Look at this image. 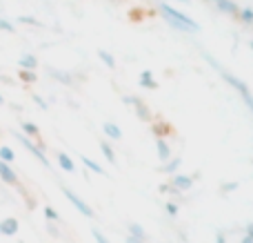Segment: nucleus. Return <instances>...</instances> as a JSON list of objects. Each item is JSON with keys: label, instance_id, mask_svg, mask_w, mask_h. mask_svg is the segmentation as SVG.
Returning <instances> with one entry per match:
<instances>
[{"label": "nucleus", "instance_id": "nucleus-33", "mask_svg": "<svg viewBox=\"0 0 253 243\" xmlns=\"http://www.w3.org/2000/svg\"><path fill=\"white\" fill-rule=\"evenodd\" d=\"M125 241L126 243H149V241H142V239H135V237H131V235H126Z\"/></svg>", "mask_w": 253, "mask_h": 243}, {"label": "nucleus", "instance_id": "nucleus-25", "mask_svg": "<svg viewBox=\"0 0 253 243\" xmlns=\"http://www.w3.org/2000/svg\"><path fill=\"white\" fill-rule=\"evenodd\" d=\"M165 210H167V214H169V217H178V214H180V205L173 203V201H167Z\"/></svg>", "mask_w": 253, "mask_h": 243}, {"label": "nucleus", "instance_id": "nucleus-11", "mask_svg": "<svg viewBox=\"0 0 253 243\" xmlns=\"http://www.w3.org/2000/svg\"><path fill=\"white\" fill-rule=\"evenodd\" d=\"M0 223H2V235L4 237H13V235H18V230H20V223H18L16 217H4Z\"/></svg>", "mask_w": 253, "mask_h": 243}, {"label": "nucleus", "instance_id": "nucleus-31", "mask_svg": "<svg viewBox=\"0 0 253 243\" xmlns=\"http://www.w3.org/2000/svg\"><path fill=\"white\" fill-rule=\"evenodd\" d=\"M131 18H133V20H142L144 11H142V9H133V11H131Z\"/></svg>", "mask_w": 253, "mask_h": 243}, {"label": "nucleus", "instance_id": "nucleus-14", "mask_svg": "<svg viewBox=\"0 0 253 243\" xmlns=\"http://www.w3.org/2000/svg\"><path fill=\"white\" fill-rule=\"evenodd\" d=\"M20 129H22V134L25 136H29V138H40V127L36 123H31V121H22L20 123Z\"/></svg>", "mask_w": 253, "mask_h": 243}, {"label": "nucleus", "instance_id": "nucleus-32", "mask_svg": "<svg viewBox=\"0 0 253 243\" xmlns=\"http://www.w3.org/2000/svg\"><path fill=\"white\" fill-rule=\"evenodd\" d=\"M236 187H238V183H224V185L220 187V190H222V192H233Z\"/></svg>", "mask_w": 253, "mask_h": 243}, {"label": "nucleus", "instance_id": "nucleus-22", "mask_svg": "<svg viewBox=\"0 0 253 243\" xmlns=\"http://www.w3.org/2000/svg\"><path fill=\"white\" fill-rule=\"evenodd\" d=\"M0 159H2L4 163H9V165H11L13 161H16V152H13L9 145H2V147H0Z\"/></svg>", "mask_w": 253, "mask_h": 243}, {"label": "nucleus", "instance_id": "nucleus-39", "mask_svg": "<svg viewBox=\"0 0 253 243\" xmlns=\"http://www.w3.org/2000/svg\"><path fill=\"white\" fill-rule=\"evenodd\" d=\"M178 2H182V4H189V2H191V0H178Z\"/></svg>", "mask_w": 253, "mask_h": 243}, {"label": "nucleus", "instance_id": "nucleus-12", "mask_svg": "<svg viewBox=\"0 0 253 243\" xmlns=\"http://www.w3.org/2000/svg\"><path fill=\"white\" fill-rule=\"evenodd\" d=\"M18 67H20V69L36 71L38 69V58H36L34 54H22V56L18 58Z\"/></svg>", "mask_w": 253, "mask_h": 243}, {"label": "nucleus", "instance_id": "nucleus-19", "mask_svg": "<svg viewBox=\"0 0 253 243\" xmlns=\"http://www.w3.org/2000/svg\"><path fill=\"white\" fill-rule=\"evenodd\" d=\"M100 152L105 154V159L109 161L111 165H116V161H118V159H116V152H114V147H111L107 141H100Z\"/></svg>", "mask_w": 253, "mask_h": 243}, {"label": "nucleus", "instance_id": "nucleus-3", "mask_svg": "<svg viewBox=\"0 0 253 243\" xmlns=\"http://www.w3.org/2000/svg\"><path fill=\"white\" fill-rule=\"evenodd\" d=\"M62 194H65V199L69 201V203L74 205V208L78 210V212L83 214V217H87V219H93V217H96V212H93V210H91V205H87V203H84V201L80 199V196L76 194L74 190H69V187H62Z\"/></svg>", "mask_w": 253, "mask_h": 243}, {"label": "nucleus", "instance_id": "nucleus-9", "mask_svg": "<svg viewBox=\"0 0 253 243\" xmlns=\"http://www.w3.org/2000/svg\"><path fill=\"white\" fill-rule=\"evenodd\" d=\"M56 161H58V165H60L62 172L76 174V163H74V159H71L69 154H65V152H56Z\"/></svg>", "mask_w": 253, "mask_h": 243}, {"label": "nucleus", "instance_id": "nucleus-21", "mask_svg": "<svg viewBox=\"0 0 253 243\" xmlns=\"http://www.w3.org/2000/svg\"><path fill=\"white\" fill-rule=\"evenodd\" d=\"M238 20H240L242 25H247V27H253V9L242 7V9H240V16H238Z\"/></svg>", "mask_w": 253, "mask_h": 243}, {"label": "nucleus", "instance_id": "nucleus-2", "mask_svg": "<svg viewBox=\"0 0 253 243\" xmlns=\"http://www.w3.org/2000/svg\"><path fill=\"white\" fill-rule=\"evenodd\" d=\"M205 58H207V62H211V65H213V67H215V69H218V74H220V76H222V80H224V83H227V85H231V87H233V89H236V92H238V94H240V98H242V101H245V105H247V107H249V112H251V114H253V94L249 92V87H247V83H242V80H240V78H238V76L229 74V71H227V69H224V67H222V65H220V62H215V61H213V58H211V56H209V54H205Z\"/></svg>", "mask_w": 253, "mask_h": 243}, {"label": "nucleus", "instance_id": "nucleus-26", "mask_svg": "<svg viewBox=\"0 0 253 243\" xmlns=\"http://www.w3.org/2000/svg\"><path fill=\"white\" fill-rule=\"evenodd\" d=\"M44 217H47V221H56V223L60 221V214H58L51 205H47V208H44Z\"/></svg>", "mask_w": 253, "mask_h": 243}, {"label": "nucleus", "instance_id": "nucleus-34", "mask_svg": "<svg viewBox=\"0 0 253 243\" xmlns=\"http://www.w3.org/2000/svg\"><path fill=\"white\" fill-rule=\"evenodd\" d=\"M245 235L253 239V223H247V226H245Z\"/></svg>", "mask_w": 253, "mask_h": 243}, {"label": "nucleus", "instance_id": "nucleus-5", "mask_svg": "<svg viewBox=\"0 0 253 243\" xmlns=\"http://www.w3.org/2000/svg\"><path fill=\"white\" fill-rule=\"evenodd\" d=\"M16 138H18V141H20V143H22V145H25V147H27V150H29V152H31V154H34V156H36V159H38V161H40V163H42V165H44V168H51V163H49L47 154H44V147H40V145H38V143H34V141H31V138H29V136H25V134H16Z\"/></svg>", "mask_w": 253, "mask_h": 243}, {"label": "nucleus", "instance_id": "nucleus-42", "mask_svg": "<svg viewBox=\"0 0 253 243\" xmlns=\"http://www.w3.org/2000/svg\"><path fill=\"white\" fill-rule=\"evenodd\" d=\"M0 235H2V223H0Z\"/></svg>", "mask_w": 253, "mask_h": 243}, {"label": "nucleus", "instance_id": "nucleus-23", "mask_svg": "<svg viewBox=\"0 0 253 243\" xmlns=\"http://www.w3.org/2000/svg\"><path fill=\"white\" fill-rule=\"evenodd\" d=\"M18 78H20L22 83L31 85V83H36V80H38V74H36V71H29V69H20V71H18Z\"/></svg>", "mask_w": 253, "mask_h": 243}, {"label": "nucleus", "instance_id": "nucleus-29", "mask_svg": "<svg viewBox=\"0 0 253 243\" xmlns=\"http://www.w3.org/2000/svg\"><path fill=\"white\" fill-rule=\"evenodd\" d=\"M34 103H36V105H38V107H40V110H44V112H47V110H49L47 101H44V98H42V96H38V94H34Z\"/></svg>", "mask_w": 253, "mask_h": 243}, {"label": "nucleus", "instance_id": "nucleus-24", "mask_svg": "<svg viewBox=\"0 0 253 243\" xmlns=\"http://www.w3.org/2000/svg\"><path fill=\"white\" fill-rule=\"evenodd\" d=\"M98 58H100V61L105 62V65L109 67V69H116V58L111 56L109 52H105V49H98Z\"/></svg>", "mask_w": 253, "mask_h": 243}, {"label": "nucleus", "instance_id": "nucleus-8", "mask_svg": "<svg viewBox=\"0 0 253 243\" xmlns=\"http://www.w3.org/2000/svg\"><path fill=\"white\" fill-rule=\"evenodd\" d=\"M180 168H182V159H180V156H171L169 161H165V163L160 165V172L167 174V177H173V174L180 172Z\"/></svg>", "mask_w": 253, "mask_h": 243}, {"label": "nucleus", "instance_id": "nucleus-28", "mask_svg": "<svg viewBox=\"0 0 253 243\" xmlns=\"http://www.w3.org/2000/svg\"><path fill=\"white\" fill-rule=\"evenodd\" d=\"M91 235H93V239H96V243H109V239H107V237L102 235V232L98 230V228H93Z\"/></svg>", "mask_w": 253, "mask_h": 243}, {"label": "nucleus", "instance_id": "nucleus-30", "mask_svg": "<svg viewBox=\"0 0 253 243\" xmlns=\"http://www.w3.org/2000/svg\"><path fill=\"white\" fill-rule=\"evenodd\" d=\"M20 22H25V25H31V27H42L36 18H27V16H20Z\"/></svg>", "mask_w": 253, "mask_h": 243}, {"label": "nucleus", "instance_id": "nucleus-16", "mask_svg": "<svg viewBox=\"0 0 253 243\" xmlns=\"http://www.w3.org/2000/svg\"><path fill=\"white\" fill-rule=\"evenodd\" d=\"M140 85H142V87H147V89H158V80L153 78V74L149 69L140 71Z\"/></svg>", "mask_w": 253, "mask_h": 243}, {"label": "nucleus", "instance_id": "nucleus-40", "mask_svg": "<svg viewBox=\"0 0 253 243\" xmlns=\"http://www.w3.org/2000/svg\"><path fill=\"white\" fill-rule=\"evenodd\" d=\"M0 105H4V98H2V94H0Z\"/></svg>", "mask_w": 253, "mask_h": 243}, {"label": "nucleus", "instance_id": "nucleus-36", "mask_svg": "<svg viewBox=\"0 0 253 243\" xmlns=\"http://www.w3.org/2000/svg\"><path fill=\"white\" fill-rule=\"evenodd\" d=\"M49 235H51V237H60V232H58L53 226H49Z\"/></svg>", "mask_w": 253, "mask_h": 243}, {"label": "nucleus", "instance_id": "nucleus-1", "mask_svg": "<svg viewBox=\"0 0 253 243\" xmlns=\"http://www.w3.org/2000/svg\"><path fill=\"white\" fill-rule=\"evenodd\" d=\"M158 11H160V16L165 18L167 25H171L175 31H180V34H193V31L200 29V27H198V22L193 20V18H189L187 13L173 9L171 4H160V7H158Z\"/></svg>", "mask_w": 253, "mask_h": 243}, {"label": "nucleus", "instance_id": "nucleus-35", "mask_svg": "<svg viewBox=\"0 0 253 243\" xmlns=\"http://www.w3.org/2000/svg\"><path fill=\"white\" fill-rule=\"evenodd\" d=\"M215 243H227V237H224V232H218V237H215Z\"/></svg>", "mask_w": 253, "mask_h": 243}, {"label": "nucleus", "instance_id": "nucleus-6", "mask_svg": "<svg viewBox=\"0 0 253 243\" xmlns=\"http://www.w3.org/2000/svg\"><path fill=\"white\" fill-rule=\"evenodd\" d=\"M169 183L173 187H178L180 192H189L193 187V183H196V179H193V174L178 172V174H173V177H169Z\"/></svg>", "mask_w": 253, "mask_h": 243}, {"label": "nucleus", "instance_id": "nucleus-37", "mask_svg": "<svg viewBox=\"0 0 253 243\" xmlns=\"http://www.w3.org/2000/svg\"><path fill=\"white\" fill-rule=\"evenodd\" d=\"M240 243H253V239H251V237H247V235H245V237L240 239Z\"/></svg>", "mask_w": 253, "mask_h": 243}, {"label": "nucleus", "instance_id": "nucleus-20", "mask_svg": "<svg viewBox=\"0 0 253 243\" xmlns=\"http://www.w3.org/2000/svg\"><path fill=\"white\" fill-rule=\"evenodd\" d=\"M80 161H83V165H84V168H89L91 172H96V174H105V168H102L100 163H96L93 159H89V156H80Z\"/></svg>", "mask_w": 253, "mask_h": 243}, {"label": "nucleus", "instance_id": "nucleus-41", "mask_svg": "<svg viewBox=\"0 0 253 243\" xmlns=\"http://www.w3.org/2000/svg\"><path fill=\"white\" fill-rule=\"evenodd\" d=\"M249 47H251V49H253V40H249Z\"/></svg>", "mask_w": 253, "mask_h": 243}, {"label": "nucleus", "instance_id": "nucleus-17", "mask_svg": "<svg viewBox=\"0 0 253 243\" xmlns=\"http://www.w3.org/2000/svg\"><path fill=\"white\" fill-rule=\"evenodd\" d=\"M151 129H153V134H156V138H167V134L171 132V127H169V123H165V121H153L151 123Z\"/></svg>", "mask_w": 253, "mask_h": 243}, {"label": "nucleus", "instance_id": "nucleus-13", "mask_svg": "<svg viewBox=\"0 0 253 243\" xmlns=\"http://www.w3.org/2000/svg\"><path fill=\"white\" fill-rule=\"evenodd\" d=\"M102 132L109 136V141H123V129L116 123H102Z\"/></svg>", "mask_w": 253, "mask_h": 243}, {"label": "nucleus", "instance_id": "nucleus-7", "mask_svg": "<svg viewBox=\"0 0 253 243\" xmlns=\"http://www.w3.org/2000/svg\"><path fill=\"white\" fill-rule=\"evenodd\" d=\"M0 179H2V181L7 183V185H11V187H18V185H20L16 170H13L9 163H4L2 159H0Z\"/></svg>", "mask_w": 253, "mask_h": 243}, {"label": "nucleus", "instance_id": "nucleus-15", "mask_svg": "<svg viewBox=\"0 0 253 243\" xmlns=\"http://www.w3.org/2000/svg\"><path fill=\"white\" fill-rule=\"evenodd\" d=\"M126 230H129V235H131V237H135V239L149 241V235H147V232H144V228L140 226V223H135V221L126 223Z\"/></svg>", "mask_w": 253, "mask_h": 243}, {"label": "nucleus", "instance_id": "nucleus-27", "mask_svg": "<svg viewBox=\"0 0 253 243\" xmlns=\"http://www.w3.org/2000/svg\"><path fill=\"white\" fill-rule=\"evenodd\" d=\"M0 31L13 34V31H16V27H13V22H9V20H4V18H0Z\"/></svg>", "mask_w": 253, "mask_h": 243}, {"label": "nucleus", "instance_id": "nucleus-18", "mask_svg": "<svg viewBox=\"0 0 253 243\" xmlns=\"http://www.w3.org/2000/svg\"><path fill=\"white\" fill-rule=\"evenodd\" d=\"M47 74L51 76V78H56L58 83H62V85H74V76H69V74H62V71L51 69V67L47 69Z\"/></svg>", "mask_w": 253, "mask_h": 243}, {"label": "nucleus", "instance_id": "nucleus-10", "mask_svg": "<svg viewBox=\"0 0 253 243\" xmlns=\"http://www.w3.org/2000/svg\"><path fill=\"white\" fill-rule=\"evenodd\" d=\"M156 152H158V159H160L162 163H165V161H169L171 156H173V154H171V145L167 143V138H162V136L156 138Z\"/></svg>", "mask_w": 253, "mask_h": 243}, {"label": "nucleus", "instance_id": "nucleus-38", "mask_svg": "<svg viewBox=\"0 0 253 243\" xmlns=\"http://www.w3.org/2000/svg\"><path fill=\"white\" fill-rule=\"evenodd\" d=\"M205 2H209V4H215V2H220V0H205Z\"/></svg>", "mask_w": 253, "mask_h": 243}, {"label": "nucleus", "instance_id": "nucleus-4", "mask_svg": "<svg viewBox=\"0 0 253 243\" xmlns=\"http://www.w3.org/2000/svg\"><path fill=\"white\" fill-rule=\"evenodd\" d=\"M125 103H126V105L133 107L140 121H144V123H153V114H151V110H149V105H147V103H144L140 96H125Z\"/></svg>", "mask_w": 253, "mask_h": 243}]
</instances>
